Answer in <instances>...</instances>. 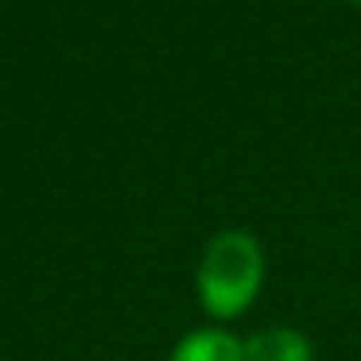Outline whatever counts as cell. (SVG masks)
Here are the masks:
<instances>
[{"instance_id": "obj_1", "label": "cell", "mask_w": 361, "mask_h": 361, "mask_svg": "<svg viewBox=\"0 0 361 361\" xmlns=\"http://www.w3.org/2000/svg\"><path fill=\"white\" fill-rule=\"evenodd\" d=\"M260 272H264V257L260 245L241 229H226L206 245L202 268H198V291H202V307L214 319H233L252 303L260 288Z\"/></svg>"}, {"instance_id": "obj_2", "label": "cell", "mask_w": 361, "mask_h": 361, "mask_svg": "<svg viewBox=\"0 0 361 361\" xmlns=\"http://www.w3.org/2000/svg\"><path fill=\"white\" fill-rule=\"evenodd\" d=\"M245 361H311V342L299 330L268 326L245 342Z\"/></svg>"}, {"instance_id": "obj_3", "label": "cell", "mask_w": 361, "mask_h": 361, "mask_svg": "<svg viewBox=\"0 0 361 361\" xmlns=\"http://www.w3.org/2000/svg\"><path fill=\"white\" fill-rule=\"evenodd\" d=\"M171 361H245V345L226 330H195L175 345Z\"/></svg>"}, {"instance_id": "obj_4", "label": "cell", "mask_w": 361, "mask_h": 361, "mask_svg": "<svg viewBox=\"0 0 361 361\" xmlns=\"http://www.w3.org/2000/svg\"><path fill=\"white\" fill-rule=\"evenodd\" d=\"M350 4H361V0H350Z\"/></svg>"}]
</instances>
